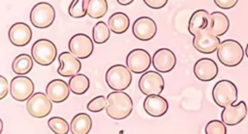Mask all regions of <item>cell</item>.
Here are the masks:
<instances>
[{
  "instance_id": "cell-1",
  "label": "cell",
  "mask_w": 248,
  "mask_h": 134,
  "mask_svg": "<svg viewBox=\"0 0 248 134\" xmlns=\"http://www.w3.org/2000/svg\"><path fill=\"white\" fill-rule=\"evenodd\" d=\"M107 101L106 113L113 120H124L133 111V100L131 96L122 91L109 93L107 96Z\"/></svg>"
},
{
  "instance_id": "cell-2",
  "label": "cell",
  "mask_w": 248,
  "mask_h": 134,
  "mask_svg": "<svg viewBox=\"0 0 248 134\" xmlns=\"http://www.w3.org/2000/svg\"><path fill=\"white\" fill-rule=\"evenodd\" d=\"M218 60L226 67L239 65L244 57L242 45L235 40H225L221 41L217 49Z\"/></svg>"
},
{
  "instance_id": "cell-3",
  "label": "cell",
  "mask_w": 248,
  "mask_h": 134,
  "mask_svg": "<svg viewBox=\"0 0 248 134\" xmlns=\"http://www.w3.org/2000/svg\"><path fill=\"white\" fill-rule=\"evenodd\" d=\"M131 70L123 65L111 66L106 72V82L114 91H124L132 83Z\"/></svg>"
},
{
  "instance_id": "cell-4",
  "label": "cell",
  "mask_w": 248,
  "mask_h": 134,
  "mask_svg": "<svg viewBox=\"0 0 248 134\" xmlns=\"http://www.w3.org/2000/svg\"><path fill=\"white\" fill-rule=\"evenodd\" d=\"M212 97L220 107L232 105L237 100V88L230 80H220L212 89Z\"/></svg>"
},
{
  "instance_id": "cell-5",
  "label": "cell",
  "mask_w": 248,
  "mask_h": 134,
  "mask_svg": "<svg viewBox=\"0 0 248 134\" xmlns=\"http://www.w3.org/2000/svg\"><path fill=\"white\" fill-rule=\"evenodd\" d=\"M31 54L37 64L41 66H49L56 58L57 48L51 40L40 39L33 43Z\"/></svg>"
},
{
  "instance_id": "cell-6",
  "label": "cell",
  "mask_w": 248,
  "mask_h": 134,
  "mask_svg": "<svg viewBox=\"0 0 248 134\" xmlns=\"http://www.w3.org/2000/svg\"><path fill=\"white\" fill-rule=\"evenodd\" d=\"M55 19V11L52 5L46 2H39L30 12L31 23L40 29L49 27Z\"/></svg>"
},
{
  "instance_id": "cell-7",
  "label": "cell",
  "mask_w": 248,
  "mask_h": 134,
  "mask_svg": "<svg viewBox=\"0 0 248 134\" xmlns=\"http://www.w3.org/2000/svg\"><path fill=\"white\" fill-rule=\"evenodd\" d=\"M52 101L48 98L46 94L36 93L33 94L27 100L26 110L31 117L45 118L49 115L52 109Z\"/></svg>"
},
{
  "instance_id": "cell-8",
  "label": "cell",
  "mask_w": 248,
  "mask_h": 134,
  "mask_svg": "<svg viewBox=\"0 0 248 134\" xmlns=\"http://www.w3.org/2000/svg\"><path fill=\"white\" fill-rule=\"evenodd\" d=\"M139 88L141 94L145 95L160 94L165 88V81L163 76L155 71H145L139 80Z\"/></svg>"
},
{
  "instance_id": "cell-9",
  "label": "cell",
  "mask_w": 248,
  "mask_h": 134,
  "mask_svg": "<svg viewBox=\"0 0 248 134\" xmlns=\"http://www.w3.org/2000/svg\"><path fill=\"white\" fill-rule=\"evenodd\" d=\"M152 63V59L148 51L142 48H136L130 51L126 58L127 67L134 73L145 72Z\"/></svg>"
},
{
  "instance_id": "cell-10",
  "label": "cell",
  "mask_w": 248,
  "mask_h": 134,
  "mask_svg": "<svg viewBox=\"0 0 248 134\" xmlns=\"http://www.w3.org/2000/svg\"><path fill=\"white\" fill-rule=\"evenodd\" d=\"M34 83L26 76L19 75L12 79L10 93L12 97L16 101H26L34 93Z\"/></svg>"
},
{
  "instance_id": "cell-11",
  "label": "cell",
  "mask_w": 248,
  "mask_h": 134,
  "mask_svg": "<svg viewBox=\"0 0 248 134\" xmlns=\"http://www.w3.org/2000/svg\"><path fill=\"white\" fill-rule=\"evenodd\" d=\"M221 41L219 38L213 35L207 29L202 30L194 36L193 39V45L196 50L203 54H211L215 52Z\"/></svg>"
},
{
  "instance_id": "cell-12",
  "label": "cell",
  "mask_w": 248,
  "mask_h": 134,
  "mask_svg": "<svg viewBox=\"0 0 248 134\" xmlns=\"http://www.w3.org/2000/svg\"><path fill=\"white\" fill-rule=\"evenodd\" d=\"M69 49L77 58L86 59L88 58L93 50V40L85 34H76L69 40Z\"/></svg>"
},
{
  "instance_id": "cell-13",
  "label": "cell",
  "mask_w": 248,
  "mask_h": 134,
  "mask_svg": "<svg viewBox=\"0 0 248 134\" xmlns=\"http://www.w3.org/2000/svg\"><path fill=\"white\" fill-rule=\"evenodd\" d=\"M132 31L136 39L140 40H150L157 33V25L152 18L140 16L133 23Z\"/></svg>"
},
{
  "instance_id": "cell-14",
  "label": "cell",
  "mask_w": 248,
  "mask_h": 134,
  "mask_svg": "<svg viewBox=\"0 0 248 134\" xmlns=\"http://www.w3.org/2000/svg\"><path fill=\"white\" fill-rule=\"evenodd\" d=\"M152 64L155 70L166 73L174 68L176 65V57L170 49L163 47L153 54Z\"/></svg>"
},
{
  "instance_id": "cell-15",
  "label": "cell",
  "mask_w": 248,
  "mask_h": 134,
  "mask_svg": "<svg viewBox=\"0 0 248 134\" xmlns=\"http://www.w3.org/2000/svg\"><path fill=\"white\" fill-rule=\"evenodd\" d=\"M58 62L60 66L57 72L63 77H72L78 74L81 68L80 61L72 52H62L58 56Z\"/></svg>"
},
{
  "instance_id": "cell-16",
  "label": "cell",
  "mask_w": 248,
  "mask_h": 134,
  "mask_svg": "<svg viewBox=\"0 0 248 134\" xmlns=\"http://www.w3.org/2000/svg\"><path fill=\"white\" fill-rule=\"evenodd\" d=\"M10 41L17 46L22 47L27 45L32 39V30L24 22H16L9 29Z\"/></svg>"
},
{
  "instance_id": "cell-17",
  "label": "cell",
  "mask_w": 248,
  "mask_h": 134,
  "mask_svg": "<svg viewBox=\"0 0 248 134\" xmlns=\"http://www.w3.org/2000/svg\"><path fill=\"white\" fill-rule=\"evenodd\" d=\"M194 74L201 81H211L218 74V66L210 58H202L194 65Z\"/></svg>"
},
{
  "instance_id": "cell-18",
  "label": "cell",
  "mask_w": 248,
  "mask_h": 134,
  "mask_svg": "<svg viewBox=\"0 0 248 134\" xmlns=\"http://www.w3.org/2000/svg\"><path fill=\"white\" fill-rule=\"evenodd\" d=\"M248 108L244 101H239L236 105L224 107L221 113V120L227 125H236L240 123L246 117Z\"/></svg>"
},
{
  "instance_id": "cell-19",
  "label": "cell",
  "mask_w": 248,
  "mask_h": 134,
  "mask_svg": "<svg viewBox=\"0 0 248 134\" xmlns=\"http://www.w3.org/2000/svg\"><path fill=\"white\" fill-rule=\"evenodd\" d=\"M70 87L62 79H53L46 87V94L55 103L65 101L70 95Z\"/></svg>"
},
{
  "instance_id": "cell-20",
  "label": "cell",
  "mask_w": 248,
  "mask_h": 134,
  "mask_svg": "<svg viewBox=\"0 0 248 134\" xmlns=\"http://www.w3.org/2000/svg\"><path fill=\"white\" fill-rule=\"evenodd\" d=\"M143 109L150 117L159 118L167 113L169 103L166 98L159 94L146 95L143 101Z\"/></svg>"
},
{
  "instance_id": "cell-21",
  "label": "cell",
  "mask_w": 248,
  "mask_h": 134,
  "mask_svg": "<svg viewBox=\"0 0 248 134\" xmlns=\"http://www.w3.org/2000/svg\"><path fill=\"white\" fill-rule=\"evenodd\" d=\"M230 28V20L228 16L221 12H213L209 15V23L207 30L213 35L220 37L225 35Z\"/></svg>"
},
{
  "instance_id": "cell-22",
  "label": "cell",
  "mask_w": 248,
  "mask_h": 134,
  "mask_svg": "<svg viewBox=\"0 0 248 134\" xmlns=\"http://www.w3.org/2000/svg\"><path fill=\"white\" fill-rule=\"evenodd\" d=\"M209 13L207 11L200 9L195 11L188 22V31L191 35L195 36L202 30L207 28L209 23Z\"/></svg>"
},
{
  "instance_id": "cell-23",
  "label": "cell",
  "mask_w": 248,
  "mask_h": 134,
  "mask_svg": "<svg viewBox=\"0 0 248 134\" xmlns=\"http://www.w3.org/2000/svg\"><path fill=\"white\" fill-rule=\"evenodd\" d=\"M92 128V119L85 113L77 114L70 124L73 134H87Z\"/></svg>"
},
{
  "instance_id": "cell-24",
  "label": "cell",
  "mask_w": 248,
  "mask_h": 134,
  "mask_svg": "<svg viewBox=\"0 0 248 134\" xmlns=\"http://www.w3.org/2000/svg\"><path fill=\"white\" fill-rule=\"evenodd\" d=\"M108 24L110 31L114 34H123L130 27V19L126 13L117 12L109 16Z\"/></svg>"
},
{
  "instance_id": "cell-25",
  "label": "cell",
  "mask_w": 248,
  "mask_h": 134,
  "mask_svg": "<svg viewBox=\"0 0 248 134\" xmlns=\"http://www.w3.org/2000/svg\"><path fill=\"white\" fill-rule=\"evenodd\" d=\"M33 60L34 59L28 54L17 55L12 63L13 71L18 75L27 74L33 67Z\"/></svg>"
},
{
  "instance_id": "cell-26",
  "label": "cell",
  "mask_w": 248,
  "mask_h": 134,
  "mask_svg": "<svg viewBox=\"0 0 248 134\" xmlns=\"http://www.w3.org/2000/svg\"><path fill=\"white\" fill-rule=\"evenodd\" d=\"M69 87L73 94H83L89 89L90 81L85 74L78 73L72 76L69 80Z\"/></svg>"
},
{
  "instance_id": "cell-27",
  "label": "cell",
  "mask_w": 248,
  "mask_h": 134,
  "mask_svg": "<svg viewBox=\"0 0 248 134\" xmlns=\"http://www.w3.org/2000/svg\"><path fill=\"white\" fill-rule=\"evenodd\" d=\"M110 37V29L104 21L97 22L92 29V38L95 43L101 44L108 41Z\"/></svg>"
},
{
  "instance_id": "cell-28",
  "label": "cell",
  "mask_w": 248,
  "mask_h": 134,
  "mask_svg": "<svg viewBox=\"0 0 248 134\" xmlns=\"http://www.w3.org/2000/svg\"><path fill=\"white\" fill-rule=\"evenodd\" d=\"M108 12L107 0H90L87 14L92 18H101Z\"/></svg>"
},
{
  "instance_id": "cell-29",
  "label": "cell",
  "mask_w": 248,
  "mask_h": 134,
  "mask_svg": "<svg viewBox=\"0 0 248 134\" xmlns=\"http://www.w3.org/2000/svg\"><path fill=\"white\" fill-rule=\"evenodd\" d=\"M90 0H73L69 6V14L74 18H80L87 14Z\"/></svg>"
},
{
  "instance_id": "cell-30",
  "label": "cell",
  "mask_w": 248,
  "mask_h": 134,
  "mask_svg": "<svg viewBox=\"0 0 248 134\" xmlns=\"http://www.w3.org/2000/svg\"><path fill=\"white\" fill-rule=\"evenodd\" d=\"M48 127L55 134H67L69 133L70 126L66 120L60 117H52L47 121Z\"/></svg>"
},
{
  "instance_id": "cell-31",
  "label": "cell",
  "mask_w": 248,
  "mask_h": 134,
  "mask_svg": "<svg viewBox=\"0 0 248 134\" xmlns=\"http://www.w3.org/2000/svg\"><path fill=\"white\" fill-rule=\"evenodd\" d=\"M204 132L206 134H226L227 133V127L223 121L213 120L207 122Z\"/></svg>"
},
{
  "instance_id": "cell-32",
  "label": "cell",
  "mask_w": 248,
  "mask_h": 134,
  "mask_svg": "<svg viewBox=\"0 0 248 134\" xmlns=\"http://www.w3.org/2000/svg\"><path fill=\"white\" fill-rule=\"evenodd\" d=\"M107 105H108L107 98L104 95H98L87 103V110L93 113H98L106 109Z\"/></svg>"
},
{
  "instance_id": "cell-33",
  "label": "cell",
  "mask_w": 248,
  "mask_h": 134,
  "mask_svg": "<svg viewBox=\"0 0 248 134\" xmlns=\"http://www.w3.org/2000/svg\"><path fill=\"white\" fill-rule=\"evenodd\" d=\"M213 1L217 7L225 10L233 8L238 2V0H213Z\"/></svg>"
},
{
  "instance_id": "cell-34",
  "label": "cell",
  "mask_w": 248,
  "mask_h": 134,
  "mask_svg": "<svg viewBox=\"0 0 248 134\" xmlns=\"http://www.w3.org/2000/svg\"><path fill=\"white\" fill-rule=\"evenodd\" d=\"M143 2L147 7L154 10H158L165 7L166 4L168 3V0H143Z\"/></svg>"
},
{
  "instance_id": "cell-35",
  "label": "cell",
  "mask_w": 248,
  "mask_h": 134,
  "mask_svg": "<svg viewBox=\"0 0 248 134\" xmlns=\"http://www.w3.org/2000/svg\"><path fill=\"white\" fill-rule=\"evenodd\" d=\"M0 99H4L5 96L8 94V92H9V83H8V80L3 76L1 75L0 76Z\"/></svg>"
},
{
  "instance_id": "cell-36",
  "label": "cell",
  "mask_w": 248,
  "mask_h": 134,
  "mask_svg": "<svg viewBox=\"0 0 248 134\" xmlns=\"http://www.w3.org/2000/svg\"><path fill=\"white\" fill-rule=\"evenodd\" d=\"M118 4L122 5V6H127V5H130L134 0H116Z\"/></svg>"
},
{
  "instance_id": "cell-37",
  "label": "cell",
  "mask_w": 248,
  "mask_h": 134,
  "mask_svg": "<svg viewBox=\"0 0 248 134\" xmlns=\"http://www.w3.org/2000/svg\"><path fill=\"white\" fill-rule=\"evenodd\" d=\"M245 55H246V57L248 58V43H247V45H246V48H245Z\"/></svg>"
},
{
  "instance_id": "cell-38",
  "label": "cell",
  "mask_w": 248,
  "mask_h": 134,
  "mask_svg": "<svg viewBox=\"0 0 248 134\" xmlns=\"http://www.w3.org/2000/svg\"><path fill=\"white\" fill-rule=\"evenodd\" d=\"M0 123H1V127H0V133L2 132V128H3V122H2V120L0 121Z\"/></svg>"
}]
</instances>
